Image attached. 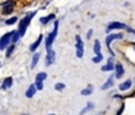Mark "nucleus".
<instances>
[{"instance_id":"19","label":"nucleus","mask_w":135,"mask_h":115,"mask_svg":"<svg viewBox=\"0 0 135 115\" xmlns=\"http://www.w3.org/2000/svg\"><path fill=\"white\" fill-rule=\"evenodd\" d=\"M92 91H93V86L92 85H90L88 88H86V89H84V90H81V95L82 96H88V95H91L92 93Z\"/></svg>"},{"instance_id":"13","label":"nucleus","mask_w":135,"mask_h":115,"mask_svg":"<svg viewBox=\"0 0 135 115\" xmlns=\"http://www.w3.org/2000/svg\"><path fill=\"white\" fill-rule=\"evenodd\" d=\"M111 86H114V76H110L108 78V80L103 84L102 90H106V89H110Z\"/></svg>"},{"instance_id":"17","label":"nucleus","mask_w":135,"mask_h":115,"mask_svg":"<svg viewBox=\"0 0 135 115\" xmlns=\"http://www.w3.org/2000/svg\"><path fill=\"white\" fill-rule=\"evenodd\" d=\"M47 73L46 72H40L36 74V82H43L44 79H47Z\"/></svg>"},{"instance_id":"30","label":"nucleus","mask_w":135,"mask_h":115,"mask_svg":"<svg viewBox=\"0 0 135 115\" xmlns=\"http://www.w3.org/2000/svg\"><path fill=\"white\" fill-rule=\"evenodd\" d=\"M123 109H124V104H122V107L120 108V110L117 111V114H116V115H121V114H122V111H123Z\"/></svg>"},{"instance_id":"32","label":"nucleus","mask_w":135,"mask_h":115,"mask_svg":"<svg viewBox=\"0 0 135 115\" xmlns=\"http://www.w3.org/2000/svg\"><path fill=\"white\" fill-rule=\"evenodd\" d=\"M0 67H1V62H0Z\"/></svg>"},{"instance_id":"9","label":"nucleus","mask_w":135,"mask_h":115,"mask_svg":"<svg viewBox=\"0 0 135 115\" xmlns=\"http://www.w3.org/2000/svg\"><path fill=\"white\" fill-rule=\"evenodd\" d=\"M42 41H43V35H40L37 40H36V41H35V42H34L31 46H30V48H29V49H30V52H35V50H36L38 47H40V44L42 43Z\"/></svg>"},{"instance_id":"23","label":"nucleus","mask_w":135,"mask_h":115,"mask_svg":"<svg viewBox=\"0 0 135 115\" xmlns=\"http://www.w3.org/2000/svg\"><path fill=\"white\" fill-rule=\"evenodd\" d=\"M66 85L64 84V83H56L55 84V90L56 91H62V90H65Z\"/></svg>"},{"instance_id":"26","label":"nucleus","mask_w":135,"mask_h":115,"mask_svg":"<svg viewBox=\"0 0 135 115\" xmlns=\"http://www.w3.org/2000/svg\"><path fill=\"white\" fill-rule=\"evenodd\" d=\"M17 21H18V18H17V17H12V18H10V19H7V21H6V24H7V25H12V24H14Z\"/></svg>"},{"instance_id":"20","label":"nucleus","mask_w":135,"mask_h":115,"mask_svg":"<svg viewBox=\"0 0 135 115\" xmlns=\"http://www.w3.org/2000/svg\"><path fill=\"white\" fill-rule=\"evenodd\" d=\"M93 52L96 53V55L100 54V42H99L98 40L94 41V48H93Z\"/></svg>"},{"instance_id":"5","label":"nucleus","mask_w":135,"mask_h":115,"mask_svg":"<svg viewBox=\"0 0 135 115\" xmlns=\"http://www.w3.org/2000/svg\"><path fill=\"white\" fill-rule=\"evenodd\" d=\"M76 56L81 59L82 55H84V42L81 41L80 36H76Z\"/></svg>"},{"instance_id":"18","label":"nucleus","mask_w":135,"mask_h":115,"mask_svg":"<svg viewBox=\"0 0 135 115\" xmlns=\"http://www.w3.org/2000/svg\"><path fill=\"white\" fill-rule=\"evenodd\" d=\"M114 68H115V65H114V62H109L108 61V64L106 65H104L102 67V71H114Z\"/></svg>"},{"instance_id":"3","label":"nucleus","mask_w":135,"mask_h":115,"mask_svg":"<svg viewBox=\"0 0 135 115\" xmlns=\"http://www.w3.org/2000/svg\"><path fill=\"white\" fill-rule=\"evenodd\" d=\"M123 37V34H110V35H108L106 36V38H105V44H106V47H108L109 52L111 53V55H114V52L112 49H111V42L112 41H115V40H120V38Z\"/></svg>"},{"instance_id":"21","label":"nucleus","mask_w":135,"mask_h":115,"mask_svg":"<svg viewBox=\"0 0 135 115\" xmlns=\"http://www.w3.org/2000/svg\"><path fill=\"white\" fill-rule=\"evenodd\" d=\"M19 38H20V36H19L18 31H13V34H12V37H11L12 43H16V42H18V41H19Z\"/></svg>"},{"instance_id":"2","label":"nucleus","mask_w":135,"mask_h":115,"mask_svg":"<svg viewBox=\"0 0 135 115\" xmlns=\"http://www.w3.org/2000/svg\"><path fill=\"white\" fill-rule=\"evenodd\" d=\"M58 30H59V21H56V22L54 23V29H53V31L49 34L47 40H46V48H47V52L52 49V44L54 42L55 37L58 36Z\"/></svg>"},{"instance_id":"28","label":"nucleus","mask_w":135,"mask_h":115,"mask_svg":"<svg viewBox=\"0 0 135 115\" xmlns=\"http://www.w3.org/2000/svg\"><path fill=\"white\" fill-rule=\"evenodd\" d=\"M1 6H2V7H7V6H13V1L8 0V1H6V3H2V4H1Z\"/></svg>"},{"instance_id":"22","label":"nucleus","mask_w":135,"mask_h":115,"mask_svg":"<svg viewBox=\"0 0 135 115\" xmlns=\"http://www.w3.org/2000/svg\"><path fill=\"white\" fill-rule=\"evenodd\" d=\"M13 50H14V44L8 46V47H7V50H6V58H10L11 54L13 53Z\"/></svg>"},{"instance_id":"25","label":"nucleus","mask_w":135,"mask_h":115,"mask_svg":"<svg viewBox=\"0 0 135 115\" xmlns=\"http://www.w3.org/2000/svg\"><path fill=\"white\" fill-rule=\"evenodd\" d=\"M12 11H13V6H7V7H4L2 13L4 15H10V13H12Z\"/></svg>"},{"instance_id":"6","label":"nucleus","mask_w":135,"mask_h":115,"mask_svg":"<svg viewBox=\"0 0 135 115\" xmlns=\"http://www.w3.org/2000/svg\"><path fill=\"white\" fill-rule=\"evenodd\" d=\"M127 25L123 24V23H120V22H111L110 24L108 25V28L105 29L106 33H110L111 30H115V29H127Z\"/></svg>"},{"instance_id":"7","label":"nucleus","mask_w":135,"mask_h":115,"mask_svg":"<svg viewBox=\"0 0 135 115\" xmlns=\"http://www.w3.org/2000/svg\"><path fill=\"white\" fill-rule=\"evenodd\" d=\"M55 56H56V54H55V52L53 49H50L47 52V58H46V66H47V67L50 66L55 61Z\"/></svg>"},{"instance_id":"24","label":"nucleus","mask_w":135,"mask_h":115,"mask_svg":"<svg viewBox=\"0 0 135 115\" xmlns=\"http://www.w3.org/2000/svg\"><path fill=\"white\" fill-rule=\"evenodd\" d=\"M103 60V55L102 54H97L93 59H92V62H94V64H98V62H100Z\"/></svg>"},{"instance_id":"10","label":"nucleus","mask_w":135,"mask_h":115,"mask_svg":"<svg viewBox=\"0 0 135 115\" xmlns=\"http://www.w3.org/2000/svg\"><path fill=\"white\" fill-rule=\"evenodd\" d=\"M36 91H37V89H36V86H35V84H32V85H30V86H29V89L26 90L25 96H26L28 98H31V97H34V96H35Z\"/></svg>"},{"instance_id":"29","label":"nucleus","mask_w":135,"mask_h":115,"mask_svg":"<svg viewBox=\"0 0 135 115\" xmlns=\"http://www.w3.org/2000/svg\"><path fill=\"white\" fill-rule=\"evenodd\" d=\"M92 33H93V30H92V29H90V30H88V33H87V35H86L87 40H90V38H91V36H92Z\"/></svg>"},{"instance_id":"15","label":"nucleus","mask_w":135,"mask_h":115,"mask_svg":"<svg viewBox=\"0 0 135 115\" xmlns=\"http://www.w3.org/2000/svg\"><path fill=\"white\" fill-rule=\"evenodd\" d=\"M54 18H55V15L52 13V15H49V16H47V17H42V18L40 19V22L42 23V24H47V23H49L52 19H54Z\"/></svg>"},{"instance_id":"31","label":"nucleus","mask_w":135,"mask_h":115,"mask_svg":"<svg viewBox=\"0 0 135 115\" xmlns=\"http://www.w3.org/2000/svg\"><path fill=\"white\" fill-rule=\"evenodd\" d=\"M49 115H56V114H49Z\"/></svg>"},{"instance_id":"14","label":"nucleus","mask_w":135,"mask_h":115,"mask_svg":"<svg viewBox=\"0 0 135 115\" xmlns=\"http://www.w3.org/2000/svg\"><path fill=\"white\" fill-rule=\"evenodd\" d=\"M40 56H41V53H35V54H34L32 61H31V68H35V67H36L38 60H40Z\"/></svg>"},{"instance_id":"8","label":"nucleus","mask_w":135,"mask_h":115,"mask_svg":"<svg viewBox=\"0 0 135 115\" xmlns=\"http://www.w3.org/2000/svg\"><path fill=\"white\" fill-rule=\"evenodd\" d=\"M114 70L116 71V74L114 76V77H116V78H121L124 74V68H123V66H122V64H120V62H117L115 65V68Z\"/></svg>"},{"instance_id":"16","label":"nucleus","mask_w":135,"mask_h":115,"mask_svg":"<svg viewBox=\"0 0 135 115\" xmlns=\"http://www.w3.org/2000/svg\"><path fill=\"white\" fill-rule=\"evenodd\" d=\"M93 108H94L93 103H92V102H88V103L86 104V107H85V108H84V109H82V110L80 111V115H85V114L87 113V111H90V110L93 109Z\"/></svg>"},{"instance_id":"27","label":"nucleus","mask_w":135,"mask_h":115,"mask_svg":"<svg viewBox=\"0 0 135 115\" xmlns=\"http://www.w3.org/2000/svg\"><path fill=\"white\" fill-rule=\"evenodd\" d=\"M35 86L37 90H43V82H36L35 83Z\"/></svg>"},{"instance_id":"1","label":"nucleus","mask_w":135,"mask_h":115,"mask_svg":"<svg viewBox=\"0 0 135 115\" xmlns=\"http://www.w3.org/2000/svg\"><path fill=\"white\" fill-rule=\"evenodd\" d=\"M35 15H36V12H32V13L28 15L25 18L20 19V22H19V28H18V30H17L20 37H22V36H24V34H25V31H26V29H28V25L30 24V22H31V19L34 18V16H35Z\"/></svg>"},{"instance_id":"4","label":"nucleus","mask_w":135,"mask_h":115,"mask_svg":"<svg viewBox=\"0 0 135 115\" xmlns=\"http://www.w3.org/2000/svg\"><path fill=\"white\" fill-rule=\"evenodd\" d=\"M12 34H13V31H11V33H6L2 37L0 38V50L6 49V48L10 46V43H11Z\"/></svg>"},{"instance_id":"33","label":"nucleus","mask_w":135,"mask_h":115,"mask_svg":"<svg viewBox=\"0 0 135 115\" xmlns=\"http://www.w3.org/2000/svg\"><path fill=\"white\" fill-rule=\"evenodd\" d=\"M23 115H28V114H23Z\"/></svg>"},{"instance_id":"12","label":"nucleus","mask_w":135,"mask_h":115,"mask_svg":"<svg viewBox=\"0 0 135 115\" xmlns=\"http://www.w3.org/2000/svg\"><path fill=\"white\" fill-rule=\"evenodd\" d=\"M132 84H133V82L130 80V79H127L126 82H123L122 84H120V90L121 91H126V90H128V89H130V86H132Z\"/></svg>"},{"instance_id":"11","label":"nucleus","mask_w":135,"mask_h":115,"mask_svg":"<svg viewBox=\"0 0 135 115\" xmlns=\"http://www.w3.org/2000/svg\"><path fill=\"white\" fill-rule=\"evenodd\" d=\"M12 83H13V79H12V77H7L4 79V82H2V85H1V88L6 90V89L11 88L12 86Z\"/></svg>"}]
</instances>
